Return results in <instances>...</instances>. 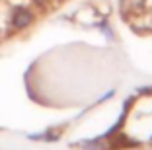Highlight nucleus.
I'll list each match as a JSON object with an SVG mask.
<instances>
[{"mask_svg": "<svg viewBox=\"0 0 152 150\" xmlns=\"http://www.w3.org/2000/svg\"><path fill=\"white\" fill-rule=\"evenodd\" d=\"M146 0H121V8L127 16H133V14H139L140 8L144 6Z\"/></svg>", "mask_w": 152, "mask_h": 150, "instance_id": "f03ea898", "label": "nucleus"}, {"mask_svg": "<svg viewBox=\"0 0 152 150\" xmlns=\"http://www.w3.org/2000/svg\"><path fill=\"white\" fill-rule=\"evenodd\" d=\"M12 27L14 29H26L27 26H31L33 22V12L26 6H16L12 12Z\"/></svg>", "mask_w": 152, "mask_h": 150, "instance_id": "f257e3e1", "label": "nucleus"}]
</instances>
